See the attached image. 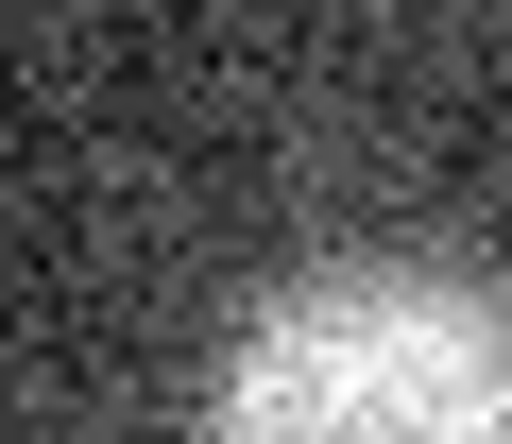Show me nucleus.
Listing matches in <instances>:
<instances>
[{
	"label": "nucleus",
	"mask_w": 512,
	"mask_h": 444,
	"mask_svg": "<svg viewBox=\"0 0 512 444\" xmlns=\"http://www.w3.org/2000/svg\"><path fill=\"white\" fill-rule=\"evenodd\" d=\"M205 444H512V291L427 257L308 274L205 376Z\"/></svg>",
	"instance_id": "nucleus-1"
}]
</instances>
